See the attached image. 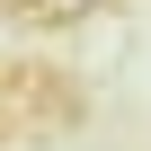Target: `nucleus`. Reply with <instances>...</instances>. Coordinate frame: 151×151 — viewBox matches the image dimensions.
Returning <instances> with one entry per match:
<instances>
[{
  "label": "nucleus",
  "instance_id": "nucleus-1",
  "mask_svg": "<svg viewBox=\"0 0 151 151\" xmlns=\"http://www.w3.org/2000/svg\"><path fill=\"white\" fill-rule=\"evenodd\" d=\"M45 9H98V0H45Z\"/></svg>",
  "mask_w": 151,
  "mask_h": 151
}]
</instances>
